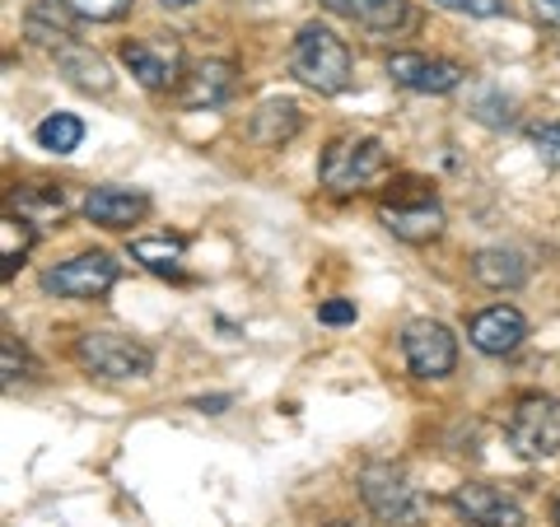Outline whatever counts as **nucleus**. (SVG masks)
<instances>
[{
    "instance_id": "nucleus-1",
    "label": "nucleus",
    "mask_w": 560,
    "mask_h": 527,
    "mask_svg": "<svg viewBox=\"0 0 560 527\" xmlns=\"http://www.w3.org/2000/svg\"><path fill=\"white\" fill-rule=\"evenodd\" d=\"M290 70H294V80L308 84V90L337 98V94L350 90V70L355 66H350V47L327 24H304L300 33H294Z\"/></svg>"
},
{
    "instance_id": "nucleus-2",
    "label": "nucleus",
    "mask_w": 560,
    "mask_h": 527,
    "mask_svg": "<svg viewBox=\"0 0 560 527\" xmlns=\"http://www.w3.org/2000/svg\"><path fill=\"white\" fill-rule=\"evenodd\" d=\"M383 168H388V150H383V140H374V136H337L323 150V160H318V178H323L327 191L350 197V191L370 187Z\"/></svg>"
},
{
    "instance_id": "nucleus-3",
    "label": "nucleus",
    "mask_w": 560,
    "mask_h": 527,
    "mask_svg": "<svg viewBox=\"0 0 560 527\" xmlns=\"http://www.w3.org/2000/svg\"><path fill=\"white\" fill-rule=\"evenodd\" d=\"M360 500L378 523L393 527H416L430 508V500L407 481V471H397L393 462H370L360 471Z\"/></svg>"
},
{
    "instance_id": "nucleus-4",
    "label": "nucleus",
    "mask_w": 560,
    "mask_h": 527,
    "mask_svg": "<svg viewBox=\"0 0 560 527\" xmlns=\"http://www.w3.org/2000/svg\"><path fill=\"white\" fill-rule=\"evenodd\" d=\"M75 364L94 378L127 383V378H150L154 355L150 346H140L136 337H121V331H84L75 341Z\"/></svg>"
},
{
    "instance_id": "nucleus-5",
    "label": "nucleus",
    "mask_w": 560,
    "mask_h": 527,
    "mask_svg": "<svg viewBox=\"0 0 560 527\" xmlns=\"http://www.w3.org/2000/svg\"><path fill=\"white\" fill-rule=\"evenodd\" d=\"M378 220H383V230H388L393 238H401V243H430V238L444 234L440 197L416 178H401V187L378 206Z\"/></svg>"
},
{
    "instance_id": "nucleus-6",
    "label": "nucleus",
    "mask_w": 560,
    "mask_h": 527,
    "mask_svg": "<svg viewBox=\"0 0 560 527\" xmlns=\"http://www.w3.org/2000/svg\"><path fill=\"white\" fill-rule=\"evenodd\" d=\"M510 448L518 458L528 462H541V458H556L560 453V397H547V393H523L510 411Z\"/></svg>"
},
{
    "instance_id": "nucleus-7",
    "label": "nucleus",
    "mask_w": 560,
    "mask_h": 527,
    "mask_svg": "<svg viewBox=\"0 0 560 527\" xmlns=\"http://www.w3.org/2000/svg\"><path fill=\"white\" fill-rule=\"evenodd\" d=\"M121 66L136 75L140 90L150 94H168L183 84V43L173 33H160V38H131L121 43Z\"/></svg>"
},
{
    "instance_id": "nucleus-8",
    "label": "nucleus",
    "mask_w": 560,
    "mask_h": 527,
    "mask_svg": "<svg viewBox=\"0 0 560 527\" xmlns=\"http://www.w3.org/2000/svg\"><path fill=\"white\" fill-rule=\"evenodd\" d=\"M401 355L416 378H448L458 368V337L434 318H416L401 327Z\"/></svg>"
},
{
    "instance_id": "nucleus-9",
    "label": "nucleus",
    "mask_w": 560,
    "mask_h": 527,
    "mask_svg": "<svg viewBox=\"0 0 560 527\" xmlns=\"http://www.w3.org/2000/svg\"><path fill=\"white\" fill-rule=\"evenodd\" d=\"M121 267L108 253H75L61 267L43 271V290L57 294V298H103L117 285Z\"/></svg>"
},
{
    "instance_id": "nucleus-10",
    "label": "nucleus",
    "mask_w": 560,
    "mask_h": 527,
    "mask_svg": "<svg viewBox=\"0 0 560 527\" xmlns=\"http://www.w3.org/2000/svg\"><path fill=\"white\" fill-rule=\"evenodd\" d=\"M393 84L411 94H453L467 80V70L448 57H425V51H393L388 57Z\"/></svg>"
},
{
    "instance_id": "nucleus-11",
    "label": "nucleus",
    "mask_w": 560,
    "mask_h": 527,
    "mask_svg": "<svg viewBox=\"0 0 560 527\" xmlns=\"http://www.w3.org/2000/svg\"><path fill=\"white\" fill-rule=\"evenodd\" d=\"M467 341L477 346L481 355H514V350L528 341V318H523L514 304H490L467 323Z\"/></svg>"
},
{
    "instance_id": "nucleus-12",
    "label": "nucleus",
    "mask_w": 560,
    "mask_h": 527,
    "mask_svg": "<svg viewBox=\"0 0 560 527\" xmlns=\"http://www.w3.org/2000/svg\"><path fill=\"white\" fill-rule=\"evenodd\" d=\"M453 508L467 518V527H523V504L481 481H467L453 490Z\"/></svg>"
},
{
    "instance_id": "nucleus-13",
    "label": "nucleus",
    "mask_w": 560,
    "mask_h": 527,
    "mask_svg": "<svg viewBox=\"0 0 560 527\" xmlns=\"http://www.w3.org/2000/svg\"><path fill=\"white\" fill-rule=\"evenodd\" d=\"M84 220L98 230H131L150 215V197L136 187H90L84 191Z\"/></svg>"
},
{
    "instance_id": "nucleus-14",
    "label": "nucleus",
    "mask_w": 560,
    "mask_h": 527,
    "mask_svg": "<svg viewBox=\"0 0 560 527\" xmlns=\"http://www.w3.org/2000/svg\"><path fill=\"white\" fill-rule=\"evenodd\" d=\"M238 90V66L234 61H197L178 84V103L183 108H220L230 103Z\"/></svg>"
},
{
    "instance_id": "nucleus-15",
    "label": "nucleus",
    "mask_w": 560,
    "mask_h": 527,
    "mask_svg": "<svg viewBox=\"0 0 560 527\" xmlns=\"http://www.w3.org/2000/svg\"><path fill=\"white\" fill-rule=\"evenodd\" d=\"M327 14H337V20H350L370 33H397V28H411L416 14L407 0H318Z\"/></svg>"
},
{
    "instance_id": "nucleus-16",
    "label": "nucleus",
    "mask_w": 560,
    "mask_h": 527,
    "mask_svg": "<svg viewBox=\"0 0 560 527\" xmlns=\"http://www.w3.org/2000/svg\"><path fill=\"white\" fill-rule=\"evenodd\" d=\"M57 66H61V75L75 84V90H84V94H113V70H108V61L98 57V51H90L80 38H70V43H61L57 51Z\"/></svg>"
},
{
    "instance_id": "nucleus-17",
    "label": "nucleus",
    "mask_w": 560,
    "mask_h": 527,
    "mask_svg": "<svg viewBox=\"0 0 560 527\" xmlns=\"http://www.w3.org/2000/svg\"><path fill=\"white\" fill-rule=\"evenodd\" d=\"M300 127H304V117H300V108H294L290 98H267L248 117V136L257 140V145H267V150H280L285 140H294Z\"/></svg>"
},
{
    "instance_id": "nucleus-18",
    "label": "nucleus",
    "mask_w": 560,
    "mask_h": 527,
    "mask_svg": "<svg viewBox=\"0 0 560 527\" xmlns=\"http://www.w3.org/2000/svg\"><path fill=\"white\" fill-rule=\"evenodd\" d=\"M75 20H80V14L70 10L66 0H38V5L28 10L24 28H28V38H33V43H43V47L57 51L61 43L75 38Z\"/></svg>"
},
{
    "instance_id": "nucleus-19",
    "label": "nucleus",
    "mask_w": 560,
    "mask_h": 527,
    "mask_svg": "<svg viewBox=\"0 0 560 527\" xmlns=\"http://www.w3.org/2000/svg\"><path fill=\"white\" fill-rule=\"evenodd\" d=\"M471 276L486 290H518L528 280V261L514 248H481V253H471Z\"/></svg>"
},
{
    "instance_id": "nucleus-20",
    "label": "nucleus",
    "mask_w": 560,
    "mask_h": 527,
    "mask_svg": "<svg viewBox=\"0 0 560 527\" xmlns=\"http://www.w3.org/2000/svg\"><path fill=\"white\" fill-rule=\"evenodd\" d=\"M183 257H187V238H178V234L136 238L131 243V261H140L145 271L164 276V280H183Z\"/></svg>"
},
{
    "instance_id": "nucleus-21",
    "label": "nucleus",
    "mask_w": 560,
    "mask_h": 527,
    "mask_svg": "<svg viewBox=\"0 0 560 527\" xmlns=\"http://www.w3.org/2000/svg\"><path fill=\"white\" fill-rule=\"evenodd\" d=\"M38 145L47 154H70V150H80V140H84V121L75 113H51L38 121Z\"/></svg>"
},
{
    "instance_id": "nucleus-22",
    "label": "nucleus",
    "mask_w": 560,
    "mask_h": 527,
    "mask_svg": "<svg viewBox=\"0 0 560 527\" xmlns=\"http://www.w3.org/2000/svg\"><path fill=\"white\" fill-rule=\"evenodd\" d=\"M33 243H38V230H33V220H28V215H14V210H10V215L0 220V261H5V276L28 257Z\"/></svg>"
},
{
    "instance_id": "nucleus-23",
    "label": "nucleus",
    "mask_w": 560,
    "mask_h": 527,
    "mask_svg": "<svg viewBox=\"0 0 560 527\" xmlns=\"http://www.w3.org/2000/svg\"><path fill=\"white\" fill-rule=\"evenodd\" d=\"M14 201H20V215H47V220H61L66 215V191L51 187V183H38V187H20L14 191Z\"/></svg>"
},
{
    "instance_id": "nucleus-24",
    "label": "nucleus",
    "mask_w": 560,
    "mask_h": 527,
    "mask_svg": "<svg viewBox=\"0 0 560 527\" xmlns=\"http://www.w3.org/2000/svg\"><path fill=\"white\" fill-rule=\"evenodd\" d=\"M20 378H28V350L14 337H5V341H0V383L14 388Z\"/></svg>"
},
{
    "instance_id": "nucleus-25",
    "label": "nucleus",
    "mask_w": 560,
    "mask_h": 527,
    "mask_svg": "<svg viewBox=\"0 0 560 527\" xmlns=\"http://www.w3.org/2000/svg\"><path fill=\"white\" fill-rule=\"evenodd\" d=\"M70 10L80 14V20H94V24H113L121 14L131 10V0H66Z\"/></svg>"
},
{
    "instance_id": "nucleus-26",
    "label": "nucleus",
    "mask_w": 560,
    "mask_h": 527,
    "mask_svg": "<svg viewBox=\"0 0 560 527\" xmlns=\"http://www.w3.org/2000/svg\"><path fill=\"white\" fill-rule=\"evenodd\" d=\"M434 5L448 14H467V20H500L504 14V0H434Z\"/></svg>"
},
{
    "instance_id": "nucleus-27",
    "label": "nucleus",
    "mask_w": 560,
    "mask_h": 527,
    "mask_svg": "<svg viewBox=\"0 0 560 527\" xmlns=\"http://www.w3.org/2000/svg\"><path fill=\"white\" fill-rule=\"evenodd\" d=\"M533 150L541 164L560 168V121H547V127H533Z\"/></svg>"
},
{
    "instance_id": "nucleus-28",
    "label": "nucleus",
    "mask_w": 560,
    "mask_h": 527,
    "mask_svg": "<svg viewBox=\"0 0 560 527\" xmlns=\"http://www.w3.org/2000/svg\"><path fill=\"white\" fill-rule=\"evenodd\" d=\"M318 323H327V327L355 323V304H350V298H327V304L318 308Z\"/></svg>"
},
{
    "instance_id": "nucleus-29",
    "label": "nucleus",
    "mask_w": 560,
    "mask_h": 527,
    "mask_svg": "<svg viewBox=\"0 0 560 527\" xmlns=\"http://www.w3.org/2000/svg\"><path fill=\"white\" fill-rule=\"evenodd\" d=\"M533 14L541 24H556L560 28V0H533Z\"/></svg>"
},
{
    "instance_id": "nucleus-30",
    "label": "nucleus",
    "mask_w": 560,
    "mask_h": 527,
    "mask_svg": "<svg viewBox=\"0 0 560 527\" xmlns=\"http://www.w3.org/2000/svg\"><path fill=\"white\" fill-rule=\"evenodd\" d=\"M230 401H234V397L224 393V397H201V401H191V407H197V411H206V415H220L224 407H230Z\"/></svg>"
},
{
    "instance_id": "nucleus-31",
    "label": "nucleus",
    "mask_w": 560,
    "mask_h": 527,
    "mask_svg": "<svg viewBox=\"0 0 560 527\" xmlns=\"http://www.w3.org/2000/svg\"><path fill=\"white\" fill-rule=\"evenodd\" d=\"M160 5H168V10H187V5H197V0H160Z\"/></svg>"
},
{
    "instance_id": "nucleus-32",
    "label": "nucleus",
    "mask_w": 560,
    "mask_h": 527,
    "mask_svg": "<svg viewBox=\"0 0 560 527\" xmlns=\"http://www.w3.org/2000/svg\"><path fill=\"white\" fill-rule=\"evenodd\" d=\"M551 523H556V527H560V500H556V504H551Z\"/></svg>"
},
{
    "instance_id": "nucleus-33",
    "label": "nucleus",
    "mask_w": 560,
    "mask_h": 527,
    "mask_svg": "<svg viewBox=\"0 0 560 527\" xmlns=\"http://www.w3.org/2000/svg\"><path fill=\"white\" fill-rule=\"evenodd\" d=\"M331 527H350V523H331Z\"/></svg>"
}]
</instances>
